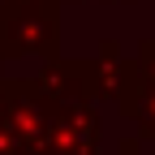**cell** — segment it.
<instances>
[{
  "instance_id": "obj_1",
  "label": "cell",
  "mask_w": 155,
  "mask_h": 155,
  "mask_svg": "<svg viewBox=\"0 0 155 155\" xmlns=\"http://www.w3.org/2000/svg\"><path fill=\"white\" fill-rule=\"evenodd\" d=\"M61 56V0L5 5L0 26V61H48Z\"/></svg>"
},
{
  "instance_id": "obj_2",
  "label": "cell",
  "mask_w": 155,
  "mask_h": 155,
  "mask_svg": "<svg viewBox=\"0 0 155 155\" xmlns=\"http://www.w3.org/2000/svg\"><path fill=\"white\" fill-rule=\"evenodd\" d=\"M48 155H104V125L91 95L52 104L48 116Z\"/></svg>"
},
{
  "instance_id": "obj_3",
  "label": "cell",
  "mask_w": 155,
  "mask_h": 155,
  "mask_svg": "<svg viewBox=\"0 0 155 155\" xmlns=\"http://www.w3.org/2000/svg\"><path fill=\"white\" fill-rule=\"evenodd\" d=\"M73 61H78V73H82V91L95 104H112L116 91L125 86L129 69H134V61L121 52L116 39H104L95 56H73Z\"/></svg>"
},
{
  "instance_id": "obj_4",
  "label": "cell",
  "mask_w": 155,
  "mask_h": 155,
  "mask_svg": "<svg viewBox=\"0 0 155 155\" xmlns=\"http://www.w3.org/2000/svg\"><path fill=\"white\" fill-rule=\"evenodd\" d=\"M116 112L125 116V121H134L147 138H155V78H147L138 69V61H134L129 78H125V86L116 91Z\"/></svg>"
},
{
  "instance_id": "obj_5",
  "label": "cell",
  "mask_w": 155,
  "mask_h": 155,
  "mask_svg": "<svg viewBox=\"0 0 155 155\" xmlns=\"http://www.w3.org/2000/svg\"><path fill=\"white\" fill-rule=\"evenodd\" d=\"M26 86L43 104H65V99H73V95H86L82 91V73H78V61H65V56H48L43 69L26 78Z\"/></svg>"
},
{
  "instance_id": "obj_6",
  "label": "cell",
  "mask_w": 155,
  "mask_h": 155,
  "mask_svg": "<svg viewBox=\"0 0 155 155\" xmlns=\"http://www.w3.org/2000/svg\"><path fill=\"white\" fill-rule=\"evenodd\" d=\"M134 61H138V69H142L147 78H155V39H142V43H138V56H134Z\"/></svg>"
},
{
  "instance_id": "obj_7",
  "label": "cell",
  "mask_w": 155,
  "mask_h": 155,
  "mask_svg": "<svg viewBox=\"0 0 155 155\" xmlns=\"http://www.w3.org/2000/svg\"><path fill=\"white\" fill-rule=\"evenodd\" d=\"M116 155H151V151L142 147V138H134V134H129V138L116 142Z\"/></svg>"
},
{
  "instance_id": "obj_8",
  "label": "cell",
  "mask_w": 155,
  "mask_h": 155,
  "mask_svg": "<svg viewBox=\"0 0 155 155\" xmlns=\"http://www.w3.org/2000/svg\"><path fill=\"white\" fill-rule=\"evenodd\" d=\"M9 99H13V78L0 73V121H5V112H9Z\"/></svg>"
},
{
  "instance_id": "obj_9",
  "label": "cell",
  "mask_w": 155,
  "mask_h": 155,
  "mask_svg": "<svg viewBox=\"0 0 155 155\" xmlns=\"http://www.w3.org/2000/svg\"><path fill=\"white\" fill-rule=\"evenodd\" d=\"M61 5H91V0H61ZM112 5H134V0H112Z\"/></svg>"
},
{
  "instance_id": "obj_10",
  "label": "cell",
  "mask_w": 155,
  "mask_h": 155,
  "mask_svg": "<svg viewBox=\"0 0 155 155\" xmlns=\"http://www.w3.org/2000/svg\"><path fill=\"white\" fill-rule=\"evenodd\" d=\"M0 155H13V147H9V138H5V129H0Z\"/></svg>"
},
{
  "instance_id": "obj_11",
  "label": "cell",
  "mask_w": 155,
  "mask_h": 155,
  "mask_svg": "<svg viewBox=\"0 0 155 155\" xmlns=\"http://www.w3.org/2000/svg\"><path fill=\"white\" fill-rule=\"evenodd\" d=\"M0 5H35V0H0Z\"/></svg>"
},
{
  "instance_id": "obj_12",
  "label": "cell",
  "mask_w": 155,
  "mask_h": 155,
  "mask_svg": "<svg viewBox=\"0 0 155 155\" xmlns=\"http://www.w3.org/2000/svg\"><path fill=\"white\" fill-rule=\"evenodd\" d=\"M0 26H5V5H0ZM0 73H5V61H0Z\"/></svg>"
}]
</instances>
